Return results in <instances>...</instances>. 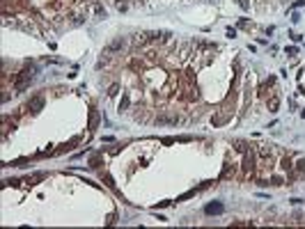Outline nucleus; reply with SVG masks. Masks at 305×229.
Listing matches in <instances>:
<instances>
[{
    "label": "nucleus",
    "instance_id": "f257e3e1",
    "mask_svg": "<svg viewBox=\"0 0 305 229\" xmlns=\"http://www.w3.org/2000/svg\"><path fill=\"white\" fill-rule=\"evenodd\" d=\"M44 103H46V99L42 96V94H37V96H32V99H30V101H28V110H30V112H34V115H37V112H39V110H42V108H44Z\"/></svg>",
    "mask_w": 305,
    "mask_h": 229
},
{
    "label": "nucleus",
    "instance_id": "f03ea898",
    "mask_svg": "<svg viewBox=\"0 0 305 229\" xmlns=\"http://www.w3.org/2000/svg\"><path fill=\"white\" fill-rule=\"evenodd\" d=\"M154 121H156L158 126H174V124L179 121V117H177V115H158Z\"/></svg>",
    "mask_w": 305,
    "mask_h": 229
},
{
    "label": "nucleus",
    "instance_id": "7ed1b4c3",
    "mask_svg": "<svg viewBox=\"0 0 305 229\" xmlns=\"http://www.w3.org/2000/svg\"><path fill=\"white\" fill-rule=\"evenodd\" d=\"M222 211H225V206H222L220 202H213V204H209V206L204 209V213L207 215H218V213H222Z\"/></svg>",
    "mask_w": 305,
    "mask_h": 229
},
{
    "label": "nucleus",
    "instance_id": "20e7f679",
    "mask_svg": "<svg viewBox=\"0 0 305 229\" xmlns=\"http://www.w3.org/2000/svg\"><path fill=\"white\" fill-rule=\"evenodd\" d=\"M243 167H245V170H253V167H255V154H253V151H250V154L245 151V158H243Z\"/></svg>",
    "mask_w": 305,
    "mask_h": 229
},
{
    "label": "nucleus",
    "instance_id": "39448f33",
    "mask_svg": "<svg viewBox=\"0 0 305 229\" xmlns=\"http://www.w3.org/2000/svg\"><path fill=\"white\" fill-rule=\"evenodd\" d=\"M122 48H124V39L119 37V39H115V42L110 44V46H108L105 51H108V53H115V51H122Z\"/></svg>",
    "mask_w": 305,
    "mask_h": 229
},
{
    "label": "nucleus",
    "instance_id": "423d86ee",
    "mask_svg": "<svg viewBox=\"0 0 305 229\" xmlns=\"http://www.w3.org/2000/svg\"><path fill=\"white\" fill-rule=\"evenodd\" d=\"M96 126H99V112L92 110L90 112V131H96Z\"/></svg>",
    "mask_w": 305,
    "mask_h": 229
},
{
    "label": "nucleus",
    "instance_id": "0eeeda50",
    "mask_svg": "<svg viewBox=\"0 0 305 229\" xmlns=\"http://www.w3.org/2000/svg\"><path fill=\"white\" fill-rule=\"evenodd\" d=\"M234 149H236V151H243V154H245V151H248V144H245L243 140H234Z\"/></svg>",
    "mask_w": 305,
    "mask_h": 229
},
{
    "label": "nucleus",
    "instance_id": "6e6552de",
    "mask_svg": "<svg viewBox=\"0 0 305 229\" xmlns=\"http://www.w3.org/2000/svg\"><path fill=\"white\" fill-rule=\"evenodd\" d=\"M99 163H101V154H94V156L90 158V167H94V170H96V167H99Z\"/></svg>",
    "mask_w": 305,
    "mask_h": 229
},
{
    "label": "nucleus",
    "instance_id": "1a4fd4ad",
    "mask_svg": "<svg viewBox=\"0 0 305 229\" xmlns=\"http://www.w3.org/2000/svg\"><path fill=\"white\" fill-rule=\"evenodd\" d=\"M94 14L99 16V19H105V9L101 7V5H96V7H94Z\"/></svg>",
    "mask_w": 305,
    "mask_h": 229
},
{
    "label": "nucleus",
    "instance_id": "9d476101",
    "mask_svg": "<svg viewBox=\"0 0 305 229\" xmlns=\"http://www.w3.org/2000/svg\"><path fill=\"white\" fill-rule=\"evenodd\" d=\"M278 105H280V101H278V99H271V101H268V108H271L273 112L278 110Z\"/></svg>",
    "mask_w": 305,
    "mask_h": 229
},
{
    "label": "nucleus",
    "instance_id": "9b49d317",
    "mask_svg": "<svg viewBox=\"0 0 305 229\" xmlns=\"http://www.w3.org/2000/svg\"><path fill=\"white\" fill-rule=\"evenodd\" d=\"M128 108V96H122V103H119V110H126Z\"/></svg>",
    "mask_w": 305,
    "mask_h": 229
},
{
    "label": "nucleus",
    "instance_id": "f8f14e48",
    "mask_svg": "<svg viewBox=\"0 0 305 229\" xmlns=\"http://www.w3.org/2000/svg\"><path fill=\"white\" fill-rule=\"evenodd\" d=\"M103 179H105V186L115 188V183H113V177H110V174H103Z\"/></svg>",
    "mask_w": 305,
    "mask_h": 229
},
{
    "label": "nucleus",
    "instance_id": "ddd939ff",
    "mask_svg": "<svg viewBox=\"0 0 305 229\" xmlns=\"http://www.w3.org/2000/svg\"><path fill=\"white\" fill-rule=\"evenodd\" d=\"M296 170H298V172H305V158H303V161H298V163H296Z\"/></svg>",
    "mask_w": 305,
    "mask_h": 229
},
{
    "label": "nucleus",
    "instance_id": "4468645a",
    "mask_svg": "<svg viewBox=\"0 0 305 229\" xmlns=\"http://www.w3.org/2000/svg\"><path fill=\"white\" fill-rule=\"evenodd\" d=\"M117 92H119V85H113V87H110V90H108V94H110V96H115Z\"/></svg>",
    "mask_w": 305,
    "mask_h": 229
},
{
    "label": "nucleus",
    "instance_id": "2eb2a0df",
    "mask_svg": "<svg viewBox=\"0 0 305 229\" xmlns=\"http://www.w3.org/2000/svg\"><path fill=\"white\" fill-rule=\"evenodd\" d=\"M282 167L285 170H291V161H289V158H285V161H282Z\"/></svg>",
    "mask_w": 305,
    "mask_h": 229
},
{
    "label": "nucleus",
    "instance_id": "dca6fc26",
    "mask_svg": "<svg viewBox=\"0 0 305 229\" xmlns=\"http://www.w3.org/2000/svg\"><path fill=\"white\" fill-rule=\"evenodd\" d=\"M239 5H241L243 9H248V7H250V5H248V0H239Z\"/></svg>",
    "mask_w": 305,
    "mask_h": 229
},
{
    "label": "nucleus",
    "instance_id": "f3484780",
    "mask_svg": "<svg viewBox=\"0 0 305 229\" xmlns=\"http://www.w3.org/2000/svg\"><path fill=\"white\" fill-rule=\"evenodd\" d=\"M303 5H305V0H296V5H294V7H303Z\"/></svg>",
    "mask_w": 305,
    "mask_h": 229
}]
</instances>
